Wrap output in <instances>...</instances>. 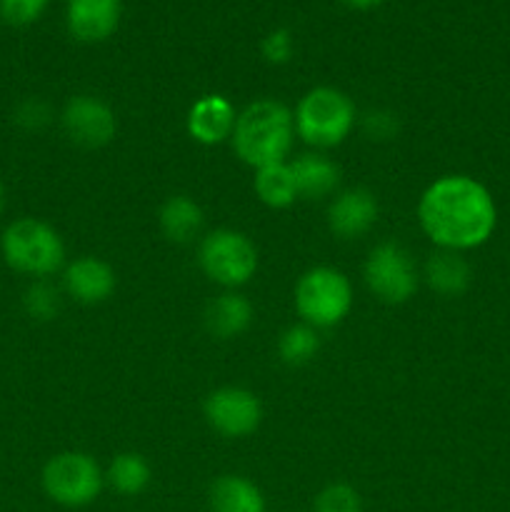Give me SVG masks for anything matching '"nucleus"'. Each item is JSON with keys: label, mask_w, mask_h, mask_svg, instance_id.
I'll list each match as a JSON object with an SVG mask.
<instances>
[{"label": "nucleus", "mask_w": 510, "mask_h": 512, "mask_svg": "<svg viewBox=\"0 0 510 512\" xmlns=\"http://www.w3.org/2000/svg\"><path fill=\"white\" fill-rule=\"evenodd\" d=\"M418 223L438 250L468 253L493 238L498 205L493 193L473 175H440L420 195Z\"/></svg>", "instance_id": "f257e3e1"}, {"label": "nucleus", "mask_w": 510, "mask_h": 512, "mask_svg": "<svg viewBox=\"0 0 510 512\" xmlns=\"http://www.w3.org/2000/svg\"><path fill=\"white\" fill-rule=\"evenodd\" d=\"M295 143L293 110L280 100L263 98L238 110L230 135L235 155L253 170L285 163Z\"/></svg>", "instance_id": "f03ea898"}, {"label": "nucleus", "mask_w": 510, "mask_h": 512, "mask_svg": "<svg viewBox=\"0 0 510 512\" xmlns=\"http://www.w3.org/2000/svg\"><path fill=\"white\" fill-rule=\"evenodd\" d=\"M295 135L313 150L338 148L353 133L358 110L348 93L333 85L310 88L295 105Z\"/></svg>", "instance_id": "7ed1b4c3"}, {"label": "nucleus", "mask_w": 510, "mask_h": 512, "mask_svg": "<svg viewBox=\"0 0 510 512\" xmlns=\"http://www.w3.org/2000/svg\"><path fill=\"white\" fill-rule=\"evenodd\" d=\"M5 265L33 280H48L65 268V243L58 230L40 218H18L0 235Z\"/></svg>", "instance_id": "20e7f679"}, {"label": "nucleus", "mask_w": 510, "mask_h": 512, "mask_svg": "<svg viewBox=\"0 0 510 512\" xmlns=\"http://www.w3.org/2000/svg\"><path fill=\"white\" fill-rule=\"evenodd\" d=\"M353 300L348 275L330 265L305 270L295 283V313L300 315V323L315 330H328L343 323L353 310Z\"/></svg>", "instance_id": "39448f33"}, {"label": "nucleus", "mask_w": 510, "mask_h": 512, "mask_svg": "<svg viewBox=\"0 0 510 512\" xmlns=\"http://www.w3.org/2000/svg\"><path fill=\"white\" fill-rule=\"evenodd\" d=\"M43 493L55 505L80 510L93 505L105 488V470L83 450H63L53 455L40 470Z\"/></svg>", "instance_id": "423d86ee"}, {"label": "nucleus", "mask_w": 510, "mask_h": 512, "mask_svg": "<svg viewBox=\"0 0 510 512\" xmlns=\"http://www.w3.org/2000/svg\"><path fill=\"white\" fill-rule=\"evenodd\" d=\"M258 248L235 228H215L200 238L198 265L210 283L223 290H240L258 273Z\"/></svg>", "instance_id": "0eeeda50"}, {"label": "nucleus", "mask_w": 510, "mask_h": 512, "mask_svg": "<svg viewBox=\"0 0 510 512\" xmlns=\"http://www.w3.org/2000/svg\"><path fill=\"white\" fill-rule=\"evenodd\" d=\"M363 280L370 293L388 305H403L420 285V270L413 255L395 240L378 243L363 265Z\"/></svg>", "instance_id": "6e6552de"}, {"label": "nucleus", "mask_w": 510, "mask_h": 512, "mask_svg": "<svg viewBox=\"0 0 510 512\" xmlns=\"http://www.w3.org/2000/svg\"><path fill=\"white\" fill-rule=\"evenodd\" d=\"M203 415L210 428L230 440L248 438L263 423V403L258 395L240 385H223L208 393Z\"/></svg>", "instance_id": "1a4fd4ad"}, {"label": "nucleus", "mask_w": 510, "mask_h": 512, "mask_svg": "<svg viewBox=\"0 0 510 512\" xmlns=\"http://www.w3.org/2000/svg\"><path fill=\"white\" fill-rule=\"evenodd\" d=\"M65 138L85 150H98L113 143L118 133V115L95 95H73L60 113Z\"/></svg>", "instance_id": "9d476101"}, {"label": "nucleus", "mask_w": 510, "mask_h": 512, "mask_svg": "<svg viewBox=\"0 0 510 512\" xmlns=\"http://www.w3.org/2000/svg\"><path fill=\"white\" fill-rule=\"evenodd\" d=\"M380 205L373 190L368 188H345L330 198L328 205V228L340 240H358L373 230L378 223Z\"/></svg>", "instance_id": "9b49d317"}, {"label": "nucleus", "mask_w": 510, "mask_h": 512, "mask_svg": "<svg viewBox=\"0 0 510 512\" xmlns=\"http://www.w3.org/2000/svg\"><path fill=\"white\" fill-rule=\"evenodd\" d=\"M118 288L113 265L95 255H80L63 268V293L80 305H100Z\"/></svg>", "instance_id": "f8f14e48"}, {"label": "nucleus", "mask_w": 510, "mask_h": 512, "mask_svg": "<svg viewBox=\"0 0 510 512\" xmlns=\"http://www.w3.org/2000/svg\"><path fill=\"white\" fill-rule=\"evenodd\" d=\"M235 120H238V110L230 103L225 95L208 93L200 95L188 110L185 118V128L188 135L200 145H220L230 140L235 130Z\"/></svg>", "instance_id": "ddd939ff"}, {"label": "nucleus", "mask_w": 510, "mask_h": 512, "mask_svg": "<svg viewBox=\"0 0 510 512\" xmlns=\"http://www.w3.org/2000/svg\"><path fill=\"white\" fill-rule=\"evenodd\" d=\"M120 0H68V30L80 43H100L118 30Z\"/></svg>", "instance_id": "4468645a"}, {"label": "nucleus", "mask_w": 510, "mask_h": 512, "mask_svg": "<svg viewBox=\"0 0 510 512\" xmlns=\"http://www.w3.org/2000/svg\"><path fill=\"white\" fill-rule=\"evenodd\" d=\"M293 170L295 188L300 200H323L333 198L340 188V168L333 158L325 153H303L288 160Z\"/></svg>", "instance_id": "2eb2a0df"}, {"label": "nucleus", "mask_w": 510, "mask_h": 512, "mask_svg": "<svg viewBox=\"0 0 510 512\" xmlns=\"http://www.w3.org/2000/svg\"><path fill=\"white\" fill-rule=\"evenodd\" d=\"M253 303L240 290H223L205 308V330L218 340L240 338L253 325Z\"/></svg>", "instance_id": "dca6fc26"}, {"label": "nucleus", "mask_w": 510, "mask_h": 512, "mask_svg": "<svg viewBox=\"0 0 510 512\" xmlns=\"http://www.w3.org/2000/svg\"><path fill=\"white\" fill-rule=\"evenodd\" d=\"M420 278L425 280L433 293L443 295V298H458L470 288L473 280V270L465 260V253H455V250H438L428 255L425 268Z\"/></svg>", "instance_id": "f3484780"}, {"label": "nucleus", "mask_w": 510, "mask_h": 512, "mask_svg": "<svg viewBox=\"0 0 510 512\" xmlns=\"http://www.w3.org/2000/svg\"><path fill=\"white\" fill-rule=\"evenodd\" d=\"M158 225L168 243L190 245L203 233L205 213L190 195H170L158 210Z\"/></svg>", "instance_id": "a211bd4d"}, {"label": "nucleus", "mask_w": 510, "mask_h": 512, "mask_svg": "<svg viewBox=\"0 0 510 512\" xmlns=\"http://www.w3.org/2000/svg\"><path fill=\"white\" fill-rule=\"evenodd\" d=\"M210 512H268V503L258 485L245 475H220L208 490Z\"/></svg>", "instance_id": "6ab92c4d"}, {"label": "nucleus", "mask_w": 510, "mask_h": 512, "mask_svg": "<svg viewBox=\"0 0 510 512\" xmlns=\"http://www.w3.org/2000/svg\"><path fill=\"white\" fill-rule=\"evenodd\" d=\"M150 480H153V470L140 453H118L105 468V485L123 498L143 495Z\"/></svg>", "instance_id": "aec40b11"}, {"label": "nucleus", "mask_w": 510, "mask_h": 512, "mask_svg": "<svg viewBox=\"0 0 510 512\" xmlns=\"http://www.w3.org/2000/svg\"><path fill=\"white\" fill-rule=\"evenodd\" d=\"M253 190L258 195V200L263 205L273 210H285L295 203L298 198V188H295L293 170H290V163H275L265 165V168L255 170Z\"/></svg>", "instance_id": "412c9836"}, {"label": "nucleus", "mask_w": 510, "mask_h": 512, "mask_svg": "<svg viewBox=\"0 0 510 512\" xmlns=\"http://www.w3.org/2000/svg\"><path fill=\"white\" fill-rule=\"evenodd\" d=\"M320 335L318 330L305 323H295L285 328L278 338V358L288 368H303L318 355Z\"/></svg>", "instance_id": "4be33fe9"}, {"label": "nucleus", "mask_w": 510, "mask_h": 512, "mask_svg": "<svg viewBox=\"0 0 510 512\" xmlns=\"http://www.w3.org/2000/svg\"><path fill=\"white\" fill-rule=\"evenodd\" d=\"M60 305H63V290L55 288L50 280H33L23 293V310L38 323H50L58 318Z\"/></svg>", "instance_id": "5701e85b"}, {"label": "nucleus", "mask_w": 510, "mask_h": 512, "mask_svg": "<svg viewBox=\"0 0 510 512\" xmlns=\"http://www.w3.org/2000/svg\"><path fill=\"white\" fill-rule=\"evenodd\" d=\"M313 512H363V500L353 485L330 483L315 495Z\"/></svg>", "instance_id": "b1692460"}, {"label": "nucleus", "mask_w": 510, "mask_h": 512, "mask_svg": "<svg viewBox=\"0 0 510 512\" xmlns=\"http://www.w3.org/2000/svg\"><path fill=\"white\" fill-rule=\"evenodd\" d=\"M50 0H0V18L15 28L35 23L45 13Z\"/></svg>", "instance_id": "393cba45"}, {"label": "nucleus", "mask_w": 510, "mask_h": 512, "mask_svg": "<svg viewBox=\"0 0 510 512\" xmlns=\"http://www.w3.org/2000/svg\"><path fill=\"white\" fill-rule=\"evenodd\" d=\"M260 53H263V58L268 60L270 65L290 63V58H293L295 53V40L293 35H290V30L285 28L270 30V33L263 38V43H260Z\"/></svg>", "instance_id": "a878e982"}, {"label": "nucleus", "mask_w": 510, "mask_h": 512, "mask_svg": "<svg viewBox=\"0 0 510 512\" xmlns=\"http://www.w3.org/2000/svg\"><path fill=\"white\" fill-rule=\"evenodd\" d=\"M53 113H50V105L43 103L38 98L23 100V103L15 108V123L23 130H43L50 123Z\"/></svg>", "instance_id": "bb28decb"}, {"label": "nucleus", "mask_w": 510, "mask_h": 512, "mask_svg": "<svg viewBox=\"0 0 510 512\" xmlns=\"http://www.w3.org/2000/svg\"><path fill=\"white\" fill-rule=\"evenodd\" d=\"M395 115L388 113V110H375L365 118V133L373 140H388L390 135L395 133Z\"/></svg>", "instance_id": "cd10ccee"}, {"label": "nucleus", "mask_w": 510, "mask_h": 512, "mask_svg": "<svg viewBox=\"0 0 510 512\" xmlns=\"http://www.w3.org/2000/svg\"><path fill=\"white\" fill-rule=\"evenodd\" d=\"M343 3L353 5V8H375V5L385 3V0H343Z\"/></svg>", "instance_id": "c85d7f7f"}, {"label": "nucleus", "mask_w": 510, "mask_h": 512, "mask_svg": "<svg viewBox=\"0 0 510 512\" xmlns=\"http://www.w3.org/2000/svg\"><path fill=\"white\" fill-rule=\"evenodd\" d=\"M5 185H3V180H0V215H3V210H5Z\"/></svg>", "instance_id": "c756f323"}]
</instances>
